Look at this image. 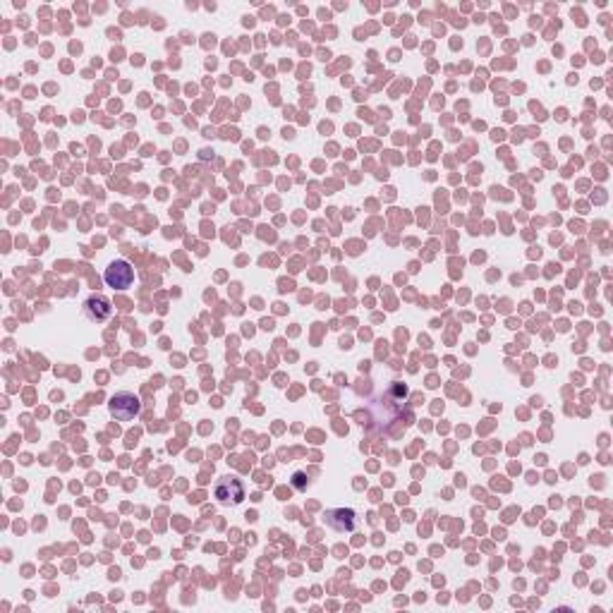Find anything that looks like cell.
Here are the masks:
<instances>
[{"label":"cell","instance_id":"cell-4","mask_svg":"<svg viewBox=\"0 0 613 613\" xmlns=\"http://www.w3.org/2000/svg\"><path fill=\"white\" fill-rule=\"evenodd\" d=\"M326 525L333 527L336 532H353L357 520H355V510H345V508H336L326 513Z\"/></svg>","mask_w":613,"mask_h":613},{"label":"cell","instance_id":"cell-5","mask_svg":"<svg viewBox=\"0 0 613 613\" xmlns=\"http://www.w3.org/2000/svg\"><path fill=\"white\" fill-rule=\"evenodd\" d=\"M111 311H113V306H111V302H108L104 295H94V297H89L84 302L87 319H92V321H96V324H104L106 319L111 316Z\"/></svg>","mask_w":613,"mask_h":613},{"label":"cell","instance_id":"cell-3","mask_svg":"<svg viewBox=\"0 0 613 613\" xmlns=\"http://www.w3.org/2000/svg\"><path fill=\"white\" fill-rule=\"evenodd\" d=\"M216 498L223 503H240L245 498V487L238 477H221L219 484H216Z\"/></svg>","mask_w":613,"mask_h":613},{"label":"cell","instance_id":"cell-2","mask_svg":"<svg viewBox=\"0 0 613 613\" xmlns=\"http://www.w3.org/2000/svg\"><path fill=\"white\" fill-rule=\"evenodd\" d=\"M104 280H106L108 287L125 290V287H130L134 283V268L127 264L125 259H118V261H113V264H108Z\"/></svg>","mask_w":613,"mask_h":613},{"label":"cell","instance_id":"cell-6","mask_svg":"<svg viewBox=\"0 0 613 613\" xmlns=\"http://www.w3.org/2000/svg\"><path fill=\"white\" fill-rule=\"evenodd\" d=\"M295 487H297V489H304V475H299V472L295 475Z\"/></svg>","mask_w":613,"mask_h":613},{"label":"cell","instance_id":"cell-1","mask_svg":"<svg viewBox=\"0 0 613 613\" xmlns=\"http://www.w3.org/2000/svg\"><path fill=\"white\" fill-rule=\"evenodd\" d=\"M108 407H111V414L115 419L130 421L142 410V402H139V398L134 393H115L111 402H108Z\"/></svg>","mask_w":613,"mask_h":613}]
</instances>
